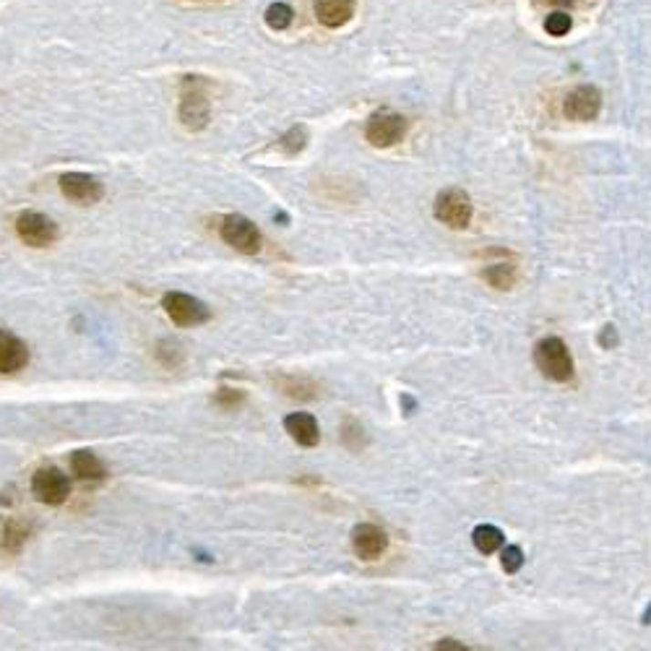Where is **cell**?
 <instances>
[{
  "label": "cell",
  "mask_w": 651,
  "mask_h": 651,
  "mask_svg": "<svg viewBox=\"0 0 651 651\" xmlns=\"http://www.w3.org/2000/svg\"><path fill=\"white\" fill-rule=\"evenodd\" d=\"M599 108H602V94H599L594 87H576L565 97V105H563V112L571 118V120H594L599 115Z\"/></svg>",
  "instance_id": "cell-11"
},
{
  "label": "cell",
  "mask_w": 651,
  "mask_h": 651,
  "mask_svg": "<svg viewBox=\"0 0 651 651\" xmlns=\"http://www.w3.org/2000/svg\"><path fill=\"white\" fill-rule=\"evenodd\" d=\"M471 542H474V547H477L480 553L490 555V553H495V550L503 547V532L492 524L477 526V529L471 532Z\"/></svg>",
  "instance_id": "cell-17"
},
{
  "label": "cell",
  "mask_w": 651,
  "mask_h": 651,
  "mask_svg": "<svg viewBox=\"0 0 651 651\" xmlns=\"http://www.w3.org/2000/svg\"><path fill=\"white\" fill-rule=\"evenodd\" d=\"M240 401H243V391H237V388H222L217 394V404L227 407V409L237 407Z\"/></svg>",
  "instance_id": "cell-24"
},
{
  "label": "cell",
  "mask_w": 651,
  "mask_h": 651,
  "mask_svg": "<svg viewBox=\"0 0 651 651\" xmlns=\"http://www.w3.org/2000/svg\"><path fill=\"white\" fill-rule=\"evenodd\" d=\"M599 342L604 344V346H610V344H615V328L613 326H604V331H602V336H599Z\"/></svg>",
  "instance_id": "cell-25"
},
{
  "label": "cell",
  "mask_w": 651,
  "mask_h": 651,
  "mask_svg": "<svg viewBox=\"0 0 651 651\" xmlns=\"http://www.w3.org/2000/svg\"><path fill=\"white\" fill-rule=\"evenodd\" d=\"M60 191H63L66 199L76 201L81 206L97 203L105 196L102 182L97 181L94 175H87V172H66V175H60Z\"/></svg>",
  "instance_id": "cell-9"
},
{
  "label": "cell",
  "mask_w": 651,
  "mask_h": 651,
  "mask_svg": "<svg viewBox=\"0 0 651 651\" xmlns=\"http://www.w3.org/2000/svg\"><path fill=\"white\" fill-rule=\"evenodd\" d=\"M292 8L287 5V3H272L269 8H266V24H269V29H274V32H282V29H287L292 24Z\"/></svg>",
  "instance_id": "cell-20"
},
{
  "label": "cell",
  "mask_w": 651,
  "mask_h": 651,
  "mask_svg": "<svg viewBox=\"0 0 651 651\" xmlns=\"http://www.w3.org/2000/svg\"><path fill=\"white\" fill-rule=\"evenodd\" d=\"M26 534H29V529L21 524V522H16V519H11V522H5V526H3L0 547H3L5 553H18L21 544L26 542Z\"/></svg>",
  "instance_id": "cell-18"
},
{
  "label": "cell",
  "mask_w": 651,
  "mask_h": 651,
  "mask_svg": "<svg viewBox=\"0 0 651 651\" xmlns=\"http://www.w3.org/2000/svg\"><path fill=\"white\" fill-rule=\"evenodd\" d=\"M485 279L498 290H508L516 282V266L513 264H492L485 269Z\"/></svg>",
  "instance_id": "cell-19"
},
{
  "label": "cell",
  "mask_w": 651,
  "mask_h": 651,
  "mask_svg": "<svg viewBox=\"0 0 651 651\" xmlns=\"http://www.w3.org/2000/svg\"><path fill=\"white\" fill-rule=\"evenodd\" d=\"M284 430L290 433V438L294 443L305 446V449H313L318 446L321 440V428L315 422V417L308 415V412H294L284 419Z\"/></svg>",
  "instance_id": "cell-14"
},
{
  "label": "cell",
  "mask_w": 651,
  "mask_h": 651,
  "mask_svg": "<svg viewBox=\"0 0 651 651\" xmlns=\"http://www.w3.org/2000/svg\"><path fill=\"white\" fill-rule=\"evenodd\" d=\"M279 388L292 398H315L321 391H318V383L313 378H305V376H284V378L276 380Z\"/></svg>",
  "instance_id": "cell-16"
},
{
  "label": "cell",
  "mask_w": 651,
  "mask_h": 651,
  "mask_svg": "<svg viewBox=\"0 0 651 651\" xmlns=\"http://www.w3.org/2000/svg\"><path fill=\"white\" fill-rule=\"evenodd\" d=\"M29 362V349L26 344L21 342L14 334H5L0 331V373L8 376V373H18L24 370Z\"/></svg>",
  "instance_id": "cell-12"
},
{
  "label": "cell",
  "mask_w": 651,
  "mask_h": 651,
  "mask_svg": "<svg viewBox=\"0 0 651 651\" xmlns=\"http://www.w3.org/2000/svg\"><path fill=\"white\" fill-rule=\"evenodd\" d=\"M644 620H646V623H651V607H649V613H646V617H644Z\"/></svg>",
  "instance_id": "cell-27"
},
{
  "label": "cell",
  "mask_w": 651,
  "mask_h": 651,
  "mask_svg": "<svg viewBox=\"0 0 651 651\" xmlns=\"http://www.w3.org/2000/svg\"><path fill=\"white\" fill-rule=\"evenodd\" d=\"M71 470L81 482H102L108 477L105 464L99 461V456L91 451H76L71 456Z\"/></svg>",
  "instance_id": "cell-15"
},
{
  "label": "cell",
  "mask_w": 651,
  "mask_h": 651,
  "mask_svg": "<svg viewBox=\"0 0 651 651\" xmlns=\"http://www.w3.org/2000/svg\"><path fill=\"white\" fill-rule=\"evenodd\" d=\"M16 235L29 248H47L57 240V224L39 212H24L16 219Z\"/></svg>",
  "instance_id": "cell-8"
},
{
  "label": "cell",
  "mask_w": 651,
  "mask_h": 651,
  "mask_svg": "<svg viewBox=\"0 0 651 651\" xmlns=\"http://www.w3.org/2000/svg\"><path fill=\"white\" fill-rule=\"evenodd\" d=\"M544 29H547V35L553 36H563L571 32V16L568 14H563V11H558V14H550L547 16V21H544Z\"/></svg>",
  "instance_id": "cell-22"
},
{
  "label": "cell",
  "mask_w": 651,
  "mask_h": 651,
  "mask_svg": "<svg viewBox=\"0 0 651 651\" xmlns=\"http://www.w3.org/2000/svg\"><path fill=\"white\" fill-rule=\"evenodd\" d=\"M544 3H550V5H574L579 0H544Z\"/></svg>",
  "instance_id": "cell-26"
},
{
  "label": "cell",
  "mask_w": 651,
  "mask_h": 651,
  "mask_svg": "<svg viewBox=\"0 0 651 651\" xmlns=\"http://www.w3.org/2000/svg\"><path fill=\"white\" fill-rule=\"evenodd\" d=\"M32 492L45 506H63L71 495V480L57 467H42L32 477Z\"/></svg>",
  "instance_id": "cell-5"
},
{
  "label": "cell",
  "mask_w": 651,
  "mask_h": 651,
  "mask_svg": "<svg viewBox=\"0 0 651 651\" xmlns=\"http://www.w3.org/2000/svg\"><path fill=\"white\" fill-rule=\"evenodd\" d=\"M313 11L324 26L339 29L355 16V0H313Z\"/></svg>",
  "instance_id": "cell-13"
},
{
  "label": "cell",
  "mask_w": 651,
  "mask_h": 651,
  "mask_svg": "<svg viewBox=\"0 0 651 651\" xmlns=\"http://www.w3.org/2000/svg\"><path fill=\"white\" fill-rule=\"evenodd\" d=\"M404 136H407V118L394 109H380L376 115H370L365 128V139L376 149H388L398 144Z\"/></svg>",
  "instance_id": "cell-4"
},
{
  "label": "cell",
  "mask_w": 651,
  "mask_h": 651,
  "mask_svg": "<svg viewBox=\"0 0 651 651\" xmlns=\"http://www.w3.org/2000/svg\"><path fill=\"white\" fill-rule=\"evenodd\" d=\"M471 214H474L471 199L464 191H459V188H449V191H443L435 199V217H438V222L453 227V230L470 227Z\"/></svg>",
  "instance_id": "cell-7"
},
{
  "label": "cell",
  "mask_w": 651,
  "mask_h": 651,
  "mask_svg": "<svg viewBox=\"0 0 651 651\" xmlns=\"http://www.w3.org/2000/svg\"><path fill=\"white\" fill-rule=\"evenodd\" d=\"M352 547L360 561H378L388 547V537L378 524H360L352 529Z\"/></svg>",
  "instance_id": "cell-10"
},
{
  "label": "cell",
  "mask_w": 651,
  "mask_h": 651,
  "mask_svg": "<svg viewBox=\"0 0 651 651\" xmlns=\"http://www.w3.org/2000/svg\"><path fill=\"white\" fill-rule=\"evenodd\" d=\"M219 235H222V240H224L230 248H235L237 253L255 255L261 251V245H264L261 230L255 227L251 219L243 217V214H230V217L222 219Z\"/></svg>",
  "instance_id": "cell-3"
},
{
  "label": "cell",
  "mask_w": 651,
  "mask_h": 651,
  "mask_svg": "<svg viewBox=\"0 0 651 651\" xmlns=\"http://www.w3.org/2000/svg\"><path fill=\"white\" fill-rule=\"evenodd\" d=\"M162 308L172 318V324L182 326V328L206 324L212 318V310L206 308L201 300H196V297L185 294V292H167L162 300Z\"/></svg>",
  "instance_id": "cell-6"
},
{
  "label": "cell",
  "mask_w": 651,
  "mask_h": 651,
  "mask_svg": "<svg viewBox=\"0 0 651 651\" xmlns=\"http://www.w3.org/2000/svg\"><path fill=\"white\" fill-rule=\"evenodd\" d=\"M212 118L209 84L201 76H185L181 87V123L188 130H203Z\"/></svg>",
  "instance_id": "cell-1"
},
{
  "label": "cell",
  "mask_w": 651,
  "mask_h": 651,
  "mask_svg": "<svg viewBox=\"0 0 651 651\" xmlns=\"http://www.w3.org/2000/svg\"><path fill=\"white\" fill-rule=\"evenodd\" d=\"M305 141H308V136H305V128H292L287 136H282V149L287 151V154H297V151H303V146H305Z\"/></svg>",
  "instance_id": "cell-23"
},
{
  "label": "cell",
  "mask_w": 651,
  "mask_h": 651,
  "mask_svg": "<svg viewBox=\"0 0 651 651\" xmlns=\"http://www.w3.org/2000/svg\"><path fill=\"white\" fill-rule=\"evenodd\" d=\"M534 362L542 370L544 378L558 380V383L574 378V357L565 342L558 336H547L534 346Z\"/></svg>",
  "instance_id": "cell-2"
},
{
  "label": "cell",
  "mask_w": 651,
  "mask_h": 651,
  "mask_svg": "<svg viewBox=\"0 0 651 651\" xmlns=\"http://www.w3.org/2000/svg\"><path fill=\"white\" fill-rule=\"evenodd\" d=\"M501 565H503V571H506V574H516V571L524 565V553H522V547H516V544H508L506 550L501 553Z\"/></svg>",
  "instance_id": "cell-21"
}]
</instances>
